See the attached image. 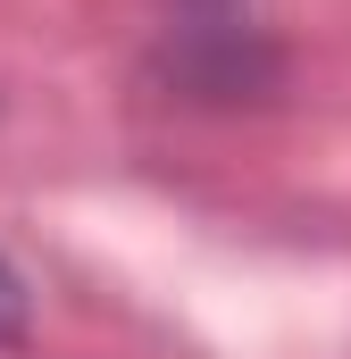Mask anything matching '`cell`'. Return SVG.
Listing matches in <instances>:
<instances>
[{
    "label": "cell",
    "instance_id": "obj_1",
    "mask_svg": "<svg viewBox=\"0 0 351 359\" xmlns=\"http://www.w3.org/2000/svg\"><path fill=\"white\" fill-rule=\"evenodd\" d=\"M25 334H34V284L0 251V351H25Z\"/></svg>",
    "mask_w": 351,
    "mask_h": 359
}]
</instances>
